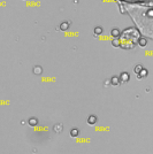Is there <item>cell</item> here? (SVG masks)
<instances>
[{
  "label": "cell",
  "mask_w": 153,
  "mask_h": 154,
  "mask_svg": "<svg viewBox=\"0 0 153 154\" xmlns=\"http://www.w3.org/2000/svg\"><path fill=\"white\" fill-rule=\"evenodd\" d=\"M147 75H149V70H147V69H145V68H143V70H142L139 74L137 75V78L142 79V78H144V77H146Z\"/></svg>",
  "instance_id": "cell-7"
},
{
  "label": "cell",
  "mask_w": 153,
  "mask_h": 154,
  "mask_svg": "<svg viewBox=\"0 0 153 154\" xmlns=\"http://www.w3.org/2000/svg\"><path fill=\"white\" fill-rule=\"evenodd\" d=\"M120 83H121V78H120L119 76H112V77H110V84H112L113 86H118Z\"/></svg>",
  "instance_id": "cell-2"
},
{
  "label": "cell",
  "mask_w": 153,
  "mask_h": 154,
  "mask_svg": "<svg viewBox=\"0 0 153 154\" xmlns=\"http://www.w3.org/2000/svg\"><path fill=\"white\" fill-rule=\"evenodd\" d=\"M62 130H63L62 123H55V125L53 127V131L55 132V133H61Z\"/></svg>",
  "instance_id": "cell-3"
},
{
  "label": "cell",
  "mask_w": 153,
  "mask_h": 154,
  "mask_svg": "<svg viewBox=\"0 0 153 154\" xmlns=\"http://www.w3.org/2000/svg\"><path fill=\"white\" fill-rule=\"evenodd\" d=\"M38 119L37 117H30V119L28 120V123H29V125H31V127H36L37 124H38Z\"/></svg>",
  "instance_id": "cell-9"
},
{
  "label": "cell",
  "mask_w": 153,
  "mask_h": 154,
  "mask_svg": "<svg viewBox=\"0 0 153 154\" xmlns=\"http://www.w3.org/2000/svg\"><path fill=\"white\" fill-rule=\"evenodd\" d=\"M96 123H97V116L96 115H90V116L87 117V124L94 125Z\"/></svg>",
  "instance_id": "cell-5"
},
{
  "label": "cell",
  "mask_w": 153,
  "mask_h": 154,
  "mask_svg": "<svg viewBox=\"0 0 153 154\" xmlns=\"http://www.w3.org/2000/svg\"><path fill=\"white\" fill-rule=\"evenodd\" d=\"M109 83H110V79H107V81L105 82V86H106V88H107V85H108Z\"/></svg>",
  "instance_id": "cell-15"
},
{
  "label": "cell",
  "mask_w": 153,
  "mask_h": 154,
  "mask_svg": "<svg viewBox=\"0 0 153 154\" xmlns=\"http://www.w3.org/2000/svg\"><path fill=\"white\" fill-rule=\"evenodd\" d=\"M32 73L35 74V75H42L43 74V68L40 66H35L34 68H32Z\"/></svg>",
  "instance_id": "cell-6"
},
{
  "label": "cell",
  "mask_w": 153,
  "mask_h": 154,
  "mask_svg": "<svg viewBox=\"0 0 153 154\" xmlns=\"http://www.w3.org/2000/svg\"><path fill=\"white\" fill-rule=\"evenodd\" d=\"M78 135H79V130L77 128H73L70 130V136L73 137V138H76Z\"/></svg>",
  "instance_id": "cell-11"
},
{
  "label": "cell",
  "mask_w": 153,
  "mask_h": 154,
  "mask_svg": "<svg viewBox=\"0 0 153 154\" xmlns=\"http://www.w3.org/2000/svg\"><path fill=\"white\" fill-rule=\"evenodd\" d=\"M110 35L113 36L114 38H118V37H120V35H121V31H120V29H118V28H114V29L110 30Z\"/></svg>",
  "instance_id": "cell-8"
},
{
  "label": "cell",
  "mask_w": 153,
  "mask_h": 154,
  "mask_svg": "<svg viewBox=\"0 0 153 154\" xmlns=\"http://www.w3.org/2000/svg\"><path fill=\"white\" fill-rule=\"evenodd\" d=\"M138 45H139L140 47H145V46L147 45V39H146L145 37H140V38H138Z\"/></svg>",
  "instance_id": "cell-10"
},
{
  "label": "cell",
  "mask_w": 153,
  "mask_h": 154,
  "mask_svg": "<svg viewBox=\"0 0 153 154\" xmlns=\"http://www.w3.org/2000/svg\"><path fill=\"white\" fill-rule=\"evenodd\" d=\"M102 31H104L102 26H96V28H94V30H93V32H94V35H96V36H99V35L102 33Z\"/></svg>",
  "instance_id": "cell-12"
},
{
  "label": "cell",
  "mask_w": 153,
  "mask_h": 154,
  "mask_svg": "<svg viewBox=\"0 0 153 154\" xmlns=\"http://www.w3.org/2000/svg\"><path fill=\"white\" fill-rule=\"evenodd\" d=\"M120 78H121V82L127 83V82H129V79H130V75H129V73H127V71H123L122 74L120 75Z\"/></svg>",
  "instance_id": "cell-1"
},
{
  "label": "cell",
  "mask_w": 153,
  "mask_h": 154,
  "mask_svg": "<svg viewBox=\"0 0 153 154\" xmlns=\"http://www.w3.org/2000/svg\"><path fill=\"white\" fill-rule=\"evenodd\" d=\"M112 45H113L114 47H120L121 43H120V40H119L118 38H114V39L112 40Z\"/></svg>",
  "instance_id": "cell-14"
},
{
  "label": "cell",
  "mask_w": 153,
  "mask_h": 154,
  "mask_svg": "<svg viewBox=\"0 0 153 154\" xmlns=\"http://www.w3.org/2000/svg\"><path fill=\"white\" fill-rule=\"evenodd\" d=\"M69 26H70V22H68V21H63V22L60 23V30L67 31L68 29H69Z\"/></svg>",
  "instance_id": "cell-4"
},
{
  "label": "cell",
  "mask_w": 153,
  "mask_h": 154,
  "mask_svg": "<svg viewBox=\"0 0 153 154\" xmlns=\"http://www.w3.org/2000/svg\"><path fill=\"white\" fill-rule=\"evenodd\" d=\"M142 70H143V66H142V65H136L135 68H134V71H135L137 75H138Z\"/></svg>",
  "instance_id": "cell-13"
}]
</instances>
